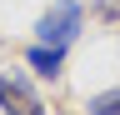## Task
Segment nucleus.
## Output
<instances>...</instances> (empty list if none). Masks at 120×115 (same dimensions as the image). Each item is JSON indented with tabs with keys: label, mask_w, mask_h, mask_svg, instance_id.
Listing matches in <instances>:
<instances>
[{
	"label": "nucleus",
	"mask_w": 120,
	"mask_h": 115,
	"mask_svg": "<svg viewBox=\"0 0 120 115\" xmlns=\"http://www.w3.org/2000/svg\"><path fill=\"white\" fill-rule=\"evenodd\" d=\"M80 25H85V5L80 0H55L35 20V35H40V45H70L80 35Z\"/></svg>",
	"instance_id": "f257e3e1"
},
{
	"label": "nucleus",
	"mask_w": 120,
	"mask_h": 115,
	"mask_svg": "<svg viewBox=\"0 0 120 115\" xmlns=\"http://www.w3.org/2000/svg\"><path fill=\"white\" fill-rule=\"evenodd\" d=\"M85 115H120V85H115V90L90 95V100H85Z\"/></svg>",
	"instance_id": "20e7f679"
},
{
	"label": "nucleus",
	"mask_w": 120,
	"mask_h": 115,
	"mask_svg": "<svg viewBox=\"0 0 120 115\" xmlns=\"http://www.w3.org/2000/svg\"><path fill=\"white\" fill-rule=\"evenodd\" d=\"M95 15H100V20H115V15H120V5H115V0H100V5H95Z\"/></svg>",
	"instance_id": "39448f33"
},
{
	"label": "nucleus",
	"mask_w": 120,
	"mask_h": 115,
	"mask_svg": "<svg viewBox=\"0 0 120 115\" xmlns=\"http://www.w3.org/2000/svg\"><path fill=\"white\" fill-rule=\"evenodd\" d=\"M25 60H30V70H40L45 80H55V75H60V65H65V45H35Z\"/></svg>",
	"instance_id": "7ed1b4c3"
},
{
	"label": "nucleus",
	"mask_w": 120,
	"mask_h": 115,
	"mask_svg": "<svg viewBox=\"0 0 120 115\" xmlns=\"http://www.w3.org/2000/svg\"><path fill=\"white\" fill-rule=\"evenodd\" d=\"M0 110L5 115H45V100L25 75H0Z\"/></svg>",
	"instance_id": "f03ea898"
}]
</instances>
